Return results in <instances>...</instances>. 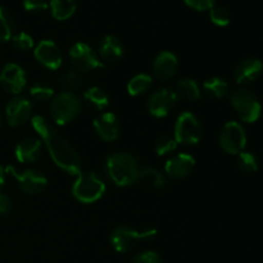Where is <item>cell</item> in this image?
I'll return each mask as SVG.
<instances>
[{"instance_id":"cell-1","label":"cell","mask_w":263,"mask_h":263,"mask_svg":"<svg viewBox=\"0 0 263 263\" xmlns=\"http://www.w3.org/2000/svg\"><path fill=\"white\" fill-rule=\"evenodd\" d=\"M31 123L33 130L40 135L54 163L68 175L77 176L81 172V159L73 146L41 116H33Z\"/></svg>"},{"instance_id":"cell-2","label":"cell","mask_w":263,"mask_h":263,"mask_svg":"<svg viewBox=\"0 0 263 263\" xmlns=\"http://www.w3.org/2000/svg\"><path fill=\"white\" fill-rule=\"evenodd\" d=\"M138 161L131 154L120 152L109 156L105 161V172L117 186L126 187L134 185L139 179Z\"/></svg>"},{"instance_id":"cell-3","label":"cell","mask_w":263,"mask_h":263,"mask_svg":"<svg viewBox=\"0 0 263 263\" xmlns=\"http://www.w3.org/2000/svg\"><path fill=\"white\" fill-rule=\"evenodd\" d=\"M156 236L157 230L154 229L136 230V229L128 228V226H117L110 233L109 241L116 252L127 253V252L135 249L140 241H151Z\"/></svg>"},{"instance_id":"cell-4","label":"cell","mask_w":263,"mask_h":263,"mask_svg":"<svg viewBox=\"0 0 263 263\" xmlns=\"http://www.w3.org/2000/svg\"><path fill=\"white\" fill-rule=\"evenodd\" d=\"M105 193V184L95 172H80L72 186V194L81 203H94Z\"/></svg>"},{"instance_id":"cell-5","label":"cell","mask_w":263,"mask_h":263,"mask_svg":"<svg viewBox=\"0 0 263 263\" xmlns=\"http://www.w3.org/2000/svg\"><path fill=\"white\" fill-rule=\"evenodd\" d=\"M81 100L76 94L61 92L51 100L50 115L54 122L64 126L72 122L81 113Z\"/></svg>"},{"instance_id":"cell-6","label":"cell","mask_w":263,"mask_h":263,"mask_svg":"<svg viewBox=\"0 0 263 263\" xmlns=\"http://www.w3.org/2000/svg\"><path fill=\"white\" fill-rule=\"evenodd\" d=\"M231 105L236 110L241 121L248 123L256 122L262 112L258 97L249 89H238L231 94Z\"/></svg>"},{"instance_id":"cell-7","label":"cell","mask_w":263,"mask_h":263,"mask_svg":"<svg viewBox=\"0 0 263 263\" xmlns=\"http://www.w3.org/2000/svg\"><path fill=\"white\" fill-rule=\"evenodd\" d=\"M203 136V126L199 118L192 112H184L175 123V140L182 145H195Z\"/></svg>"},{"instance_id":"cell-8","label":"cell","mask_w":263,"mask_h":263,"mask_svg":"<svg viewBox=\"0 0 263 263\" xmlns=\"http://www.w3.org/2000/svg\"><path fill=\"white\" fill-rule=\"evenodd\" d=\"M69 58H71L73 69H76L77 72L82 74L104 67V63L100 61L99 57L85 43L73 44V46L69 50Z\"/></svg>"},{"instance_id":"cell-9","label":"cell","mask_w":263,"mask_h":263,"mask_svg":"<svg viewBox=\"0 0 263 263\" xmlns=\"http://www.w3.org/2000/svg\"><path fill=\"white\" fill-rule=\"evenodd\" d=\"M220 146L229 154H239L247 145V134L243 126L236 121H229L221 128L218 136Z\"/></svg>"},{"instance_id":"cell-10","label":"cell","mask_w":263,"mask_h":263,"mask_svg":"<svg viewBox=\"0 0 263 263\" xmlns=\"http://www.w3.org/2000/svg\"><path fill=\"white\" fill-rule=\"evenodd\" d=\"M5 171L14 177L20 189L26 194H39L43 190H45L46 185H48V179L36 170L17 171L13 166H8Z\"/></svg>"},{"instance_id":"cell-11","label":"cell","mask_w":263,"mask_h":263,"mask_svg":"<svg viewBox=\"0 0 263 263\" xmlns=\"http://www.w3.org/2000/svg\"><path fill=\"white\" fill-rule=\"evenodd\" d=\"M179 100V95L175 90L167 89H158L149 97L146 107L148 112L156 118H163L174 109Z\"/></svg>"},{"instance_id":"cell-12","label":"cell","mask_w":263,"mask_h":263,"mask_svg":"<svg viewBox=\"0 0 263 263\" xmlns=\"http://www.w3.org/2000/svg\"><path fill=\"white\" fill-rule=\"evenodd\" d=\"M33 105L26 98H13L9 103H8L7 108H5V117H7L8 123L12 127H20L23 126L32 115Z\"/></svg>"},{"instance_id":"cell-13","label":"cell","mask_w":263,"mask_h":263,"mask_svg":"<svg viewBox=\"0 0 263 263\" xmlns=\"http://www.w3.org/2000/svg\"><path fill=\"white\" fill-rule=\"evenodd\" d=\"M33 55L36 61L43 64L45 68L54 69V71L62 66V61H63L61 48L51 40L40 41L33 50Z\"/></svg>"},{"instance_id":"cell-14","label":"cell","mask_w":263,"mask_h":263,"mask_svg":"<svg viewBox=\"0 0 263 263\" xmlns=\"http://www.w3.org/2000/svg\"><path fill=\"white\" fill-rule=\"evenodd\" d=\"M27 84L25 69L14 63H9L0 73V85L3 89L12 94H20Z\"/></svg>"},{"instance_id":"cell-15","label":"cell","mask_w":263,"mask_h":263,"mask_svg":"<svg viewBox=\"0 0 263 263\" xmlns=\"http://www.w3.org/2000/svg\"><path fill=\"white\" fill-rule=\"evenodd\" d=\"M94 128L102 140L115 141L120 136V122L117 117L110 112L100 113L94 118Z\"/></svg>"},{"instance_id":"cell-16","label":"cell","mask_w":263,"mask_h":263,"mask_svg":"<svg viewBox=\"0 0 263 263\" xmlns=\"http://www.w3.org/2000/svg\"><path fill=\"white\" fill-rule=\"evenodd\" d=\"M177 67H179V61L174 53L167 50L161 51L153 64L154 77L159 81H168L176 74Z\"/></svg>"},{"instance_id":"cell-17","label":"cell","mask_w":263,"mask_h":263,"mask_svg":"<svg viewBox=\"0 0 263 263\" xmlns=\"http://www.w3.org/2000/svg\"><path fill=\"white\" fill-rule=\"evenodd\" d=\"M194 157L187 153H179L166 162L164 171L172 179H184L194 170Z\"/></svg>"},{"instance_id":"cell-18","label":"cell","mask_w":263,"mask_h":263,"mask_svg":"<svg viewBox=\"0 0 263 263\" xmlns=\"http://www.w3.org/2000/svg\"><path fill=\"white\" fill-rule=\"evenodd\" d=\"M263 72V63L257 58H247L236 66L234 77L240 85L252 84L261 77Z\"/></svg>"},{"instance_id":"cell-19","label":"cell","mask_w":263,"mask_h":263,"mask_svg":"<svg viewBox=\"0 0 263 263\" xmlns=\"http://www.w3.org/2000/svg\"><path fill=\"white\" fill-rule=\"evenodd\" d=\"M43 145L41 141L35 138H26L21 140L15 146V158L21 163H31V162L37 161L41 156Z\"/></svg>"},{"instance_id":"cell-20","label":"cell","mask_w":263,"mask_h":263,"mask_svg":"<svg viewBox=\"0 0 263 263\" xmlns=\"http://www.w3.org/2000/svg\"><path fill=\"white\" fill-rule=\"evenodd\" d=\"M99 55L103 63L112 64L120 61L123 55V45L120 39L113 35L105 36L100 43Z\"/></svg>"},{"instance_id":"cell-21","label":"cell","mask_w":263,"mask_h":263,"mask_svg":"<svg viewBox=\"0 0 263 263\" xmlns=\"http://www.w3.org/2000/svg\"><path fill=\"white\" fill-rule=\"evenodd\" d=\"M86 79L82 73L77 72L76 69H66L62 72L57 79V85L62 92H72L84 90L86 87Z\"/></svg>"},{"instance_id":"cell-22","label":"cell","mask_w":263,"mask_h":263,"mask_svg":"<svg viewBox=\"0 0 263 263\" xmlns=\"http://www.w3.org/2000/svg\"><path fill=\"white\" fill-rule=\"evenodd\" d=\"M138 181L143 182L145 186L151 189H163L167 185V179L161 171H158L154 167H141L139 170Z\"/></svg>"},{"instance_id":"cell-23","label":"cell","mask_w":263,"mask_h":263,"mask_svg":"<svg viewBox=\"0 0 263 263\" xmlns=\"http://www.w3.org/2000/svg\"><path fill=\"white\" fill-rule=\"evenodd\" d=\"M84 99L94 109L103 110L109 105V97L99 86H90L84 91Z\"/></svg>"},{"instance_id":"cell-24","label":"cell","mask_w":263,"mask_h":263,"mask_svg":"<svg viewBox=\"0 0 263 263\" xmlns=\"http://www.w3.org/2000/svg\"><path fill=\"white\" fill-rule=\"evenodd\" d=\"M50 10L57 21H66L74 14L77 9V0H51Z\"/></svg>"},{"instance_id":"cell-25","label":"cell","mask_w":263,"mask_h":263,"mask_svg":"<svg viewBox=\"0 0 263 263\" xmlns=\"http://www.w3.org/2000/svg\"><path fill=\"white\" fill-rule=\"evenodd\" d=\"M177 95L180 98H184L189 102H197L202 97V91L198 85V82L193 79H181L177 81Z\"/></svg>"},{"instance_id":"cell-26","label":"cell","mask_w":263,"mask_h":263,"mask_svg":"<svg viewBox=\"0 0 263 263\" xmlns=\"http://www.w3.org/2000/svg\"><path fill=\"white\" fill-rule=\"evenodd\" d=\"M203 90L210 97L216 98V99H221V98H225L230 92V85L228 84L226 80L215 76L205 80L204 84H203Z\"/></svg>"},{"instance_id":"cell-27","label":"cell","mask_w":263,"mask_h":263,"mask_svg":"<svg viewBox=\"0 0 263 263\" xmlns=\"http://www.w3.org/2000/svg\"><path fill=\"white\" fill-rule=\"evenodd\" d=\"M153 79L146 73H139L134 76L127 84V92L131 97H140L151 89Z\"/></svg>"},{"instance_id":"cell-28","label":"cell","mask_w":263,"mask_h":263,"mask_svg":"<svg viewBox=\"0 0 263 263\" xmlns=\"http://www.w3.org/2000/svg\"><path fill=\"white\" fill-rule=\"evenodd\" d=\"M30 94L33 99L40 100V102H48L54 97V89L51 85L44 81H39L30 87Z\"/></svg>"},{"instance_id":"cell-29","label":"cell","mask_w":263,"mask_h":263,"mask_svg":"<svg viewBox=\"0 0 263 263\" xmlns=\"http://www.w3.org/2000/svg\"><path fill=\"white\" fill-rule=\"evenodd\" d=\"M13 27L14 22L12 15L5 8L0 7V41H8L12 39Z\"/></svg>"},{"instance_id":"cell-30","label":"cell","mask_w":263,"mask_h":263,"mask_svg":"<svg viewBox=\"0 0 263 263\" xmlns=\"http://www.w3.org/2000/svg\"><path fill=\"white\" fill-rule=\"evenodd\" d=\"M177 141L175 140V138L172 136H161L156 140L154 143V151H156L157 156L159 157H164V156H168V154L174 153L177 148Z\"/></svg>"},{"instance_id":"cell-31","label":"cell","mask_w":263,"mask_h":263,"mask_svg":"<svg viewBox=\"0 0 263 263\" xmlns=\"http://www.w3.org/2000/svg\"><path fill=\"white\" fill-rule=\"evenodd\" d=\"M210 18L213 25L218 26V27H225L231 22L230 10L222 5H215L210 10Z\"/></svg>"},{"instance_id":"cell-32","label":"cell","mask_w":263,"mask_h":263,"mask_svg":"<svg viewBox=\"0 0 263 263\" xmlns=\"http://www.w3.org/2000/svg\"><path fill=\"white\" fill-rule=\"evenodd\" d=\"M238 166L243 172L252 174L258 170V161L253 153L243 151L238 154Z\"/></svg>"},{"instance_id":"cell-33","label":"cell","mask_w":263,"mask_h":263,"mask_svg":"<svg viewBox=\"0 0 263 263\" xmlns=\"http://www.w3.org/2000/svg\"><path fill=\"white\" fill-rule=\"evenodd\" d=\"M12 44L14 46V49H17L18 51H22V53H26V51L31 50L33 48V39L32 36L28 35L26 32H20L17 35H14L12 37Z\"/></svg>"},{"instance_id":"cell-34","label":"cell","mask_w":263,"mask_h":263,"mask_svg":"<svg viewBox=\"0 0 263 263\" xmlns=\"http://www.w3.org/2000/svg\"><path fill=\"white\" fill-rule=\"evenodd\" d=\"M23 7L27 12L43 13L49 8L48 0H23Z\"/></svg>"},{"instance_id":"cell-35","label":"cell","mask_w":263,"mask_h":263,"mask_svg":"<svg viewBox=\"0 0 263 263\" xmlns=\"http://www.w3.org/2000/svg\"><path fill=\"white\" fill-rule=\"evenodd\" d=\"M185 4L198 12L211 10L216 5V0H185Z\"/></svg>"},{"instance_id":"cell-36","label":"cell","mask_w":263,"mask_h":263,"mask_svg":"<svg viewBox=\"0 0 263 263\" xmlns=\"http://www.w3.org/2000/svg\"><path fill=\"white\" fill-rule=\"evenodd\" d=\"M133 263H162L161 258L156 252H143L134 258Z\"/></svg>"},{"instance_id":"cell-37","label":"cell","mask_w":263,"mask_h":263,"mask_svg":"<svg viewBox=\"0 0 263 263\" xmlns=\"http://www.w3.org/2000/svg\"><path fill=\"white\" fill-rule=\"evenodd\" d=\"M10 210H12V202H10L9 197L0 193V213L4 215V213L10 212Z\"/></svg>"},{"instance_id":"cell-38","label":"cell","mask_w":263,"mask_h":263,"mask_svg":"<svg viewBox=\"0 0 263 263\" xmlns=\"http://www.w3.org/2000/svg\"><path fill=\"white\" fill-rule=\"evenodd\" d=\"M4 181H5V170L3 168V166L0 164V189H2V186L4 185Z\"/></svg>"},{"instance_id":"cell-39","label":"cell","mask_w":263,"mask_h":263,"mask_svg":"<svg viewBox=\"0 0 263 263\" xmlns=\"http://www.w3.org/2000/svg\"><path fill=\"white\" fill-rule=\"evenodd\" d=\"M2 125H3V116L0 115V127H2Z\"/></svg>"}]
</instances>
